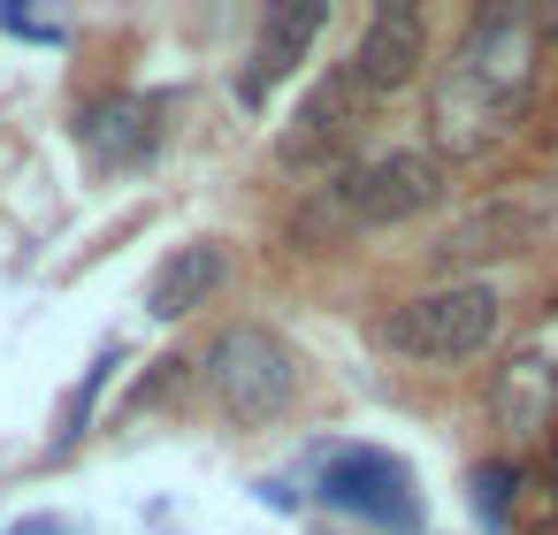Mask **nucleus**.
<instances>
[{
  "label": "nucleus",
  "mask_w": 558,
  "mask_h": 535,
  "mask_svg": "<svg viewBox=\"0 0 558 535\" xmlns=\"http://www.w3.org/2000/svg\"><path fill=\"white\" fill-rule=\"evenodd\" d=\"M527 85H535V16L505 9V0L497 9H474V24L459 32L451 70L436 85V108H428L436 146H451V154L497 146L512 131V115H520Z\"/></svg>",
  "instance_id": "nucleus-1"
},
{
  "label": "nucleus",
  "mask_w": 558,
  "mask_h": 535,
  "mask_svg": "<svg viewBox=\"0 0 558 535\" xmlns=\"http://www.w3.org/2000/svg\"><path fill=\"white\" fill-rule=\"evenodd\" d=\"M497 321H505V291L482 283V276H466V283H436V291H421V299H398V306L375 321V344L398 352V360L444 367V360L489 352Z\"/></svg>",
  "instance_id": "nucleus-2"
},
{
  "label": "nucleus",
  "mask_w": 558,
  "mask_h": 535,
  "mask_svg": "<svg viewBox=\"0 0 558 535\" xmlns=\"http://www.w3.org/2000/svg\"><path fill=\"white\" fill-rule=\"evenodd\" d=\"M207 390H215V405L238 428H268L299 398V352L276 329H260V321H230L207 344Z\"/></svg>",
  "instance_id": "nucleus-3"
},
{
  "label": "nucleus",
  "mask_w": 558,
  "mask_h": 535,
  "mask_svg": "<svg viewBox=\"0 0 558 535\" xmlns=\"http://www.w3.org/2000/svg\"><path fill=\"white\" fill-rule=\"evenodd\" d=\"M444 192H451L444 154H428V146H390V154L344 169V177L322 192V215H344V222H360V230H390V222L428 215Z\"/></svg>",
  "instance_id": "nucleus-4"
},
{
  "label": "nucleus",
  "mask_w": 558,
  "mask_h": 535,
  "mask_svg": "<svg viewBox=\"0 0 558 535\" xmlns=\"http://www.w3.org/2000/svg\"><path fill=\"white\" fill-rule=\"evenodd\" d=\"M421 62H428V16L413 9V0H383V9L367 16V32L352 39L337 77L360 100H390V93H405L421 77Z\"/></svg>",
  "instance_id": "nucleus-5"
},
{
  "label": "nucleus",
  "mask_w": 558,
  "mask_h": 535,
  "mask_svg": "<svg viewBox=\"0 0 558 535\" xmlns=\"http://www.w3.org/2000/svg\"><path fill=\"white\" fill-rule=\"evenodd\" d=\"M322 504L352 512V520H375V527H413L421 520L413 474L390 451H367V443H344V451L322 459Z\"/></svg>",
  "instance_id": "nucleus-6"
},
{
  "label": "nucleus",
  "mask_w": 558,
  "mask_h": 535,
  "mask_svg": "<svg viewBox=\"0 0 558 535\" xmlns=\"http://www.w3.org/2000/svg\"><path fill=\"white\" fill-rule=\"evenodd\" d=\"M360 115H367V100H360L344 77L314 85V93L299 100V115L283 123V138H276V161H283V169H329V161L352 146Z\"/></svg>",
  "instance_id": "nucleus-7"
},
{
  "label": "nucleus",
  "mask_w": 558,
  "mask_h": 535,
  "mask_svg": "<svg viewBox=\"0 0 558 535\" xmlns=\"http://www.w3.org/2000/svg\"><path fill=\"white\" fill-rule=\"evenodd\" d=\"M329 32V9H322V0H299V9H268L260 16V39H253V62H245V77H238V100L245 108H260V93L314 47Z\"/></svg>",
  "instance_id": "nucleus-8"
},
{
  "label": "nucleus",
  "mask_w": 558,
  "mask_h": 535,
  "mask_svg": "<svg viewBox=\"0 0 558 535\" xmlns=\"http://www.w3.org/2000/svg\"><path fill=\"white\" fill-rule=\"evenodd\" d=\"M222 276H230V253H222L215 238H192V245H177V253L154 268L146 314H154V321H184V314H199V306L222 291Z\"/></svg>",
  "instance_id": "nucleus-9"
},
{
  "label": "nucleus",
  "mask_w": 558,
  "mask_h": 535,
  "mask_svg": "<svg viewBox=\"0 0 558 535\" xmlns=\"http://www.w3.org/2000/svg\"><path fill=\"white\" fill-rule=\"evenodd\" d=\"M77 146L100 161V169H131L154 154V108L138 93H108L93 108H77Z\"/></svg>",
  "instance_id": "nucleus-10"
},
{
  "label": "nucleus",
  "mask_w": 558,
  "mask_h": 535,
  "mask_svg": "<svg viewBox=\"0 0 558 535\" xmlns=\"http://www.w3.org/2000/svg\"><path fill=\"white\" fill-rule=\"evenodd\" d=\"M535 238H543V207L489 199V207H474L466 222H451V230H444V245H436V268L489 260V253H520V245H535Z\"/></svg>",
  "instance_id": "nucleus-11"
},
{
  "label": "nucleus",
  "mask_w": 558,
  "mask_h": 535,
  "mask_svg": "<svg viewBox=\"0 0 558 535\" xmlns=\"http://www.w3.org/2000/svg\"><path fill=\"white\" fill-rule=\"evenodd\" d=\"M489 413H497V428H558V367L550 360H505L497 367V382H489Z\"/></svg>",
  "instance_id": "nucleus-12"
},
{
  "label": "nucleus",
  "mask_w": 558,
  "mask_h": 535,
  "mask_svg": "<svg viewBox=\"0 0 558 535\" xmlns=\"http://www.w3.org/2000/svg\"><path fill=\"white\" fill-rule=\"evenodd\" d=\"M474 512L489 535H512V512H520V459H482L474 466Z\"/></svg>",
  "instance_id": "nucleus-13"
},
{
  "label": "nucleus",
  "mask_w": 558,
  "mask_h": 535,
  "mask_svg": "<svg viewBox=\"0 0 558 535\" xmlns=\"http://www.w3.org/2000/svg\"><path fill=\"white\" fill-rule=\"evenodd\" d=\"M116 360H123V352L108 344V352H100V360L85 367V382L70 390V405H62V421H54V451H70V443L85 436V421H93V405H100V390H108V375H116Z\"/></svg>",
  "instance_id": "nucleus-14"
},
{
  "label": "nucleus",
  "mask_w": 558,
  "mask_h": 535,
  "mask_svg": "<svg viewBox=\"0 0 558 535\" xmlns=\"http://www.w3.org/2000/svg\"><path fill=\"white\" fill-rule=\"evenodd\" d=\"M550 497H558V443H550Z\"/></svg>",
  "instance_id": "nucleus-15"
}]
</instances>
